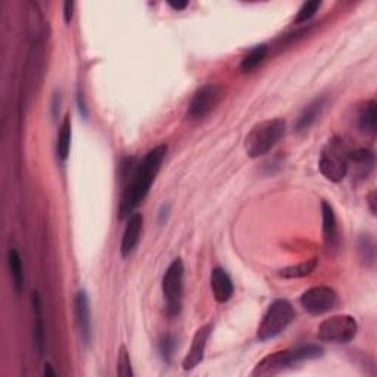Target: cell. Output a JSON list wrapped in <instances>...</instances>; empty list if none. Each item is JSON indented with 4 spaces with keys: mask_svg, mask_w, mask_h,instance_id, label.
Returning a JSON list of instances; mask_svg holds the SVG:
<instances>
[{
    "mask_svg": "<svg viewBox=\"0 0 377 377\" xmlns=\"http://www.w3.org/2000/svg\"><path fill=\"white\" fill-rule=\"evenodd\" d=\"M349 169L352 176L358 180L367 178L374 169V153L370 149L360 148L357 151L349 152L348 156V173Z\"/></svg>",
    "mask_w": 377,
    "mask_h": 377,
    "instance_id": "obj_12",
    "label": "cell"
},
{
    "mask_svg": "<svg viewBox=\"0 0 377 377\" xmlns=\"http://www.w3.org/2000/svg\"><path fill=\"white\" fill-rule=\"evenodd\" d=\"M168 5L171 6L174 10H181V9H185L189 3L187 2H168Z\"/></svg>",
    "mask_w": 377,
    "mask_h": 377,
    "instance_id": "obj_26",
    "label": "cell"
},
{
    "mask_svg": "<svg viewBox=\"0 0 377 377\" xmlns=\"http://www.w3.org/2000/svg\"><path fill=\"white\" fill-rule=\"evenodd\" d=\"M286 133V123L280 118L265 119L255 124L245 139V149L251 158L269 153L280 142Z\"/></svg>",
    "mask_w": 377,
    "mask_h": 377,
    "instance_id": "obj_3",
    "label": "cell"
},
{
    "mask_svg": "<svg viewBox=\"0 0 377 377\" xmlns=\"http://www.w3.org/2000/svg\"><path fill=\"white\" fill-rule=\"evenodd\" d=\"M321 6V2H319V0H312V2H305L301 9L298 10V14L295 17V22L296 24H302V22H307L308 19H311L315 12H317Z\"/></svg>",
    "mask_w": 377,
    "mask_h": 377,
    "instance_id": "obj_22",
    "label": "cell"
},
{
    "mask_svg": "<svg viewBox=\"0 0 377 377\" xmlns=\"http://www.w3.org/2000/svg\"><path fill=\"white\" fill-rule=\"evenodd\" d=\"M337 302V295L332 287L327 286H314L307 289L301 296L302 307L310 314L320 315L335 308Z\"/></svg>",
    "mask_w": 377,
    "mask_h": 377,
    "instance_id": "obj_9",
    "label": "cell"
},
{
    "mask_svg": "<svg viewBox=\"0 0 377 377\" xmlns=\"http://www.w3.org/2000/svg\"><path fill=\"white\" fill-rule=\"evenodd\" d=\"M323 355V348L319 345H301L285 351H277L264 357L255 366L252 376H270L289 369L294 364L320 358Z\"/></svg>",
    "mask_w": 377,
    "mask_h": 377,
    "instance_id": "obj_2",
    "label": "cell"
},
{
    "mask_svg": "<svg viewBox=\"0 0 377 377\" xmlns=\"http://www.w3.org/2000/svg\"><path fill=\"white\" fill-rule=\"evenodd\" d=\"M267 52H269V47H267V44L255 46L252 51L242 59V64H240L242 71L249 72V71L257 68L262 62L264 58L267 56Z\"/></svg>",
    "mask_w": 377,
    "mask_h": 377,
    "instance_id": "obj_21",
    "label": "cell"
},
{
    "mask_svg": "<svg viewBox=\"0 0 377 377\" xmlns=\"http://www.w3.org/2000/svg\"><path fill=\"white\" fill-rule=\"evenodd\" d=\"M315 267H317V258H311L295 265L285 267V269L278 271V274L285 278H301L310 276L315 270Z\"/></svg>",
    "mask_w": 377,
    "mask_h": 377,
    "instance_id": "obj_20",
    "label": "cell"
},
{
    "mask_svg": "<svg viewBox=\"0 0 377 377\" xmlns=\"http://www.w3.org/2000/svg\"><path fill=\"white\" fill-rule=\"evenodd\" d=\"M71 118L69 114H67L62 119V123H60L59 127V133H58V156L59 160L65 162L67 158L69 155V149H71Z\"/></svg>",
    "mask_w": 377,
    "mask_h": 377,
    "instance_id": "obj_19",
    "label": "cell"
},
{
    "mask_svg": "<svg viewBox=\"0 0 377 377\" xmlns=\"http://www.w3.org/2000/svg\"><path fill=\"white\" fill-rule=\"evenodd\" d=\"M374 202H376V192L373 190V192L369 194V203H370V210H371V214H373V215L376 214V206H374Z\"/></svg>",
    "mask_w": 377,
    "mask_h": 377,
    "instance_id": "obj_27",
    "label": "cell"
},
{
    "mask_svg": "<svg viewBox=\"0 0 377 377\" xmlns=\"http://www.w3.org/2000/svg\"><path fill=\"white\" fill-rule=\"evenodd\" d=\"M348 156L349 151L346 149L345 143L337 137H333L326 144L320 155V173L333 183H339L348 174Z\"/></svg>",
    "mask_w": 377,
    "mask_h": 377,
    "instance_id": "obj_5",
    "label": "cell"
},
{
    "mask_svg": "<svg viewBox=\"0 0 377 377\" xmlns=\"http://www.w3.org/2000/svg\"><path fill=\"white\" fill-rule=\"evenodd\" d=\"M117 373L123 377H131L133 376V369H131V360L127 348L123 345L118 351V367Z\"/></svg>",
    "mask_w": 377,
    "mask_h": 377,
    "instance_id": "obj_23",
    "label": "cell"
},
{
    "mask_svg": "<svg viewBox=\"0 0 377 377\" xmlns=\"http://www.w3.org/2000/svg\"><path fill=\"white\" fill-rule=\"evenodd\" d=\"M76 319L80 337L86 345L92 340V314H90V302L87 294L84 290H78L76 295Z\"/></svg>",
    "mask_w": 377,
    "mask_h": 377,
    "instance_id": "obj_11",
    "label": "cell"
},
{
    "mask_svg": "<svg viewBox=\"0 0 377 377\" xmlns=\"http://www.w3.org/2000/svg\"><path fill=\"white\" fill-rule=\"evenodd\" d=\"M167 146L158 144L144 155L143 160L136 164L130 173V180L123 192V198L119 203V217H130L137 206L148 196L158 173L167 155Z\"/></svg>",
    "mask_w": 377,
    "mask_h": 377,
    "instance_id": "obj_1",
    "label": "cell"
},
{
    "mask_svg": "<svg viewBox=\"0 0 377 377\" xmlns=\"http://www.w3.org/2000/svg\"><path fill=\"white\" fill-rule=\"evenodd\" d=\"M211 289L217 302L224 303L233 296L235 286L232 278L221 267H215L211 273Z\"/></svg>",
    "mask_w": 377,
    "mask_h": 377,
    "instance_id": "obj_14",
    "label": "cell"
},
{
    "mask_svg": "<svg viewBox=\"0 0 377 377\" xmlns=\"http://www.w3.org/2000/svg\"><path fill=\"white\" fill-rule=\"evenodd\" d=\"M72 15H74V3H72V2H65L64 3V18H65V22H71Z\"/></svg>",
    "mask_w": 377,
    "mask_h": 377,
    "instance_id": "obj_25",
    "label": "cell"
},
{
    "mask_svg": "<svg viewBox=\"0 0 377 377\" xmlns=\"http://www.w3.org/2000/svg\"><path fill=\"white\" fill-rule=\"evenodd\" d=\"M295 310L286 299H276L265 311L261 324L258 326V339L265 342L283 333L290 323L295 320Z\"/></svg>",
    "mask_w": 377,
    "mask_h": 377,
    "instance_id": "obj_4",
    "label": "cell"
},
{
    "mask_svg": "<svg viewBox=\"0 0 377 377\" xmlns=\"http://www.w3.org/2000/svg\"><path fill=\"white\" fill-rule=\"evenodd\" d=\"M176 348V339L173 336H165L161 342V354L164 358H169L173 355V351Z\"/></svg>",
    "mask_w": 377,
    "mask_h": 377,
    "instance_id": "obj_24",
    "label": "cell"
},
{
    "mask_svg": "<svg viewBox=\"0 0 377 377\" xmlns=\"http://www.w3.org/2000/svg\"><path fill=\"white\" fill-rule=\"evenodd\" d=\"M376 119H377V111H376V102L374 101H366L364 102L357 114V124L358 128L366 133V135L373 136L376 133Z\"/></svg>",
    "mask_w": 377,
    "mask_h": 377,
    "instance_id": "obj_17",
    "label": "cell"
},
{
    "mask_svg": "<svg viewBox=\"0 0 377 377\" xmlns=\"http://www.w3.org/2000/svg\"><path fill=\"white\" fill-rule=\"evenodd\" d=\"M324 106H326V97H317V99H314L301 112V115H299V118L296 121V130L298 131L308 130L315 123V121L320 118Z\"/></svg>",
    "mask_w": 377,
    "mask_h": 377,
    "instance_id": "obj_16",
    "label": "cell"
},
{
    "mask_svg": "<svg viewBox=\"0 0 377 377\" xmlns=\"http://www.w3.org/2000/svg\"><path fill=\"white\" fill-rule=\"evenodd\" d=\"M221 99V89L215 84H205L194 92L187 108L189 119H202L208 115Z\"/></svg>",
    "mask_w": 377,
    "mask_h": 377,
    "instance_id": "obj_8",
    "label": "cell"
},
{
    "mask_svg": "<svg viewBox=\"0 0 377 377\" xmlns=\"http://www.w3.org/2000/svg\"><path fill=\"white\" fill-rule=\"evenodd\" d=\"M212 332V326L211 324H205L196 330L193 339H192V345L187 351V354L183 360V369L185 370H193L196 366L203 361L205 357V349L206 344H208V339Z\"/></svg>",
    "mask_w": 377,
    "mask_h": 377,
    "instance_id": "obj_10",
    "label": "cell"
},
{
    "mask_svg": "<svg viewBox=\"0 0 377 377\" xmlns=\"http://www.w3.org/2000/svg\"><path fill=\"white\" fill-rule=\"evenodd\" d=\"M44 376H56V373L53 371L51 364H46V366H44Z\"/></svg>",
    "mask_w": 377,
    "mask_h": 377,
    "instance_id": "obj_28",
    "label": "cell"
},
{
    "mask_svg": "<svg viewBox=\"0 0 377 377\" xmlns=\"http://www.w3.org/2000/svg\"><path fill=\"white\" fill-rule=\"evenodd\" d=\"M8 264H9L14 292L17 295H19L24 289V267H22L21 255L17 249H10L8 252Z\"/></svg>",
    "mask_w": 377,
    "mask_h": 377,
    "instance_id": "obj_18",
    "label": "cell"
},
{
    "mask_svg": "<svg viewBox=\"0 0 377 377\" xmlns=\"http://www.w3.org/2000/svg\"><path fill=\"white\" fill-rule=\"evenodd\" d=\"M142 228H143V215L139 212H133L128 217L123 233V240H121V255H123L124 258L128 257V255L136 249L140 240Z\"/></svg>",
    "mask_w": 377,
    "mask_h": 377,
    "instance_id": "obj_13",
    "label": "cell"
},
{
    "mask_svg": "<svg viewBox=\"0 0 377 377\" xmlns=\"http://www.w3.org/2000/svg\"><path fill=\"white\" fill-rule=\"evenodd\" d=\"M183 276L185 265L180 258L168 265L162 277V295L165 299V308L169 317H176L181 310L183 301Z\"/></svg>",
    "mask_w": 377,
    "mask_h": 377,
    "instance_id": "obj_6",
    "label": "cell"
},
{
    "mask_svg": "<svg viewBox=\"0 0 377 377\" xmlns=\"http://www.w3.org/2000/svg\"><path fill=\"white\" fill-rule=\"evenodd\" d=\"M321 215H323V237L327 246H335L337 242V224L333 206L323 201L321 202Z\"/></svg>",
    "mask_w": 377,
    "mask_h": 377,
    "instance_id": "obj_15",
    "label": "cell"
},
{
    "mask_svg": "<svg viewBox=\"0 0 377 377\" xmlns=\"http://www.w3.org/2000/svg\"><path fill=\"white\" fill-rule=\"evenodd\" d=\"M358 333L357 320L352 315H332L320 323L317 336L323 342L348 344Z\"/></svg>",
    "mask_w": 377,
    "mask_h": 377,
    "instance_id": "obj_7",
    "label": "cell"
}]
</instances>
